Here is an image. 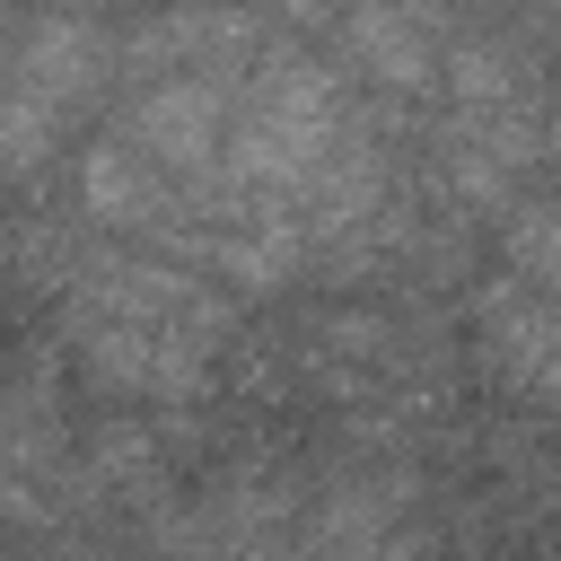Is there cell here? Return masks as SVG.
Masks as SVG:
<instances>
[{
	"instance_id": "6da1fadb",
	"label": "cell",
	"mask_w": 561,
	"mask_h": 561,
	"mask_svg": "<svg viewBox=\"0 0 561 561\" xmlns=\"http://www.w3.org/2000/svg\"><path fill=\"white\" fill-rule=\"evenodd\" d=\"M105 61H114L105 35L96 26H70V18L35 26L9 53V79H0V175H35L70 140V123L88 114Z\"/></svg>"
},
{
	"instance_id": "7a4b0ae2",
	"label": "cell",
	"mask_w": 561,
	"mask_h": 561,
	"mask_svg": "<svg viewBox=\"0 0 561 561\" xmlns=\"http://www.w3.org/2000/svg\"><path fill=\"white\" fill-rule=\"evenodd\" d=\"M228 105H237V88H228L219 70H167V79H149V88H140V105H131L123 140H131L167 184H202V175L219 167Z\"/></svg>"
},
{
	"instance_id": "3957f363",
	"label": "cell",
	"mask_w": 561,
	"mask_h": 561,
	"mask_svg": "<svg viewBox=\"0 0 561 561\" xmlns=\"http://www.w3.org/2000/svg\"><path fill=\"white\" fill-rule=\"evenodd\" d=\"M473 316H482V368L526 403H561V298L500 272L473 298Z\"/></svg>"
},
{
	"instance_id": "277c9868",
	"label": "cell",
	"mask_w": 561,
	"mask_h": 561,
	"mask_svg": "<svg viewBox=\"0 0 561 561\" xmlns=\"http://www.w3.org/2000/svg\"><path fill=\"white\" fill-rule=\"evenodd\" d=\"M333 44H342L351 70H368V79H386V88H403V96H421V88L438 79V44L421 35V9H394V0H342Z\"/></svg>"
},
{
	"instance_id": "5b68a950",
	"label": "cell",
	"mask_w": 561,
	"mask_h": 561,
	"mask_svg": "<svg viewBox=\"0 0 561 561\" xmlns=\"http://www.w3.org/2000/svg\"><path fill=\"white\" fill-rule=\"evenodd\" d=\"M79 202H88L96 219H114V228H158V219H167V184H158V167H149L131 140H96V149H88Z\"/></svg>"
},
{
	"instance_id": "8992f818",
	"label": "cell",
	"mask_w": 561,
	"mask_h": 561,
	"mask_svg": "<svg viewBox=\"0 0 561 561\" xmlns=\"http://www.w3.org/2000/svg\"><path fill=\"white\" fill-rule=\"evenodd\" d=\"M508 272L543 298H561V202H517L508 210Z\"/></svg>"
}]
</instances>
